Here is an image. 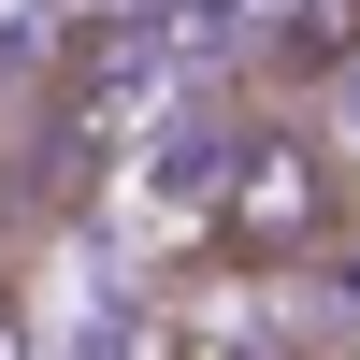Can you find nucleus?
<instances>
[{"label": "nucleus", "instance_id": "nucleus-1", "mask_svg": "<svg viewBox=\"0 0 360 360\" xmlns=\"http://www.w3.org/2000/svg\"><path fill=\"white\" fill-rule=\"evenodd\" d=\"M346 245V159L303 130V115H259L217 159V259L231 274H303V259Z\"/></svg>", "mask_w": 360, "mask_h": 360}, {"label": "nucleus", "instance_id": "nucleus-2", "mask_svg": "<svg viewBox=\"0 0 360 360\" xmlns=\"http://www.w3.org/2000/svg\"><path fill=\"white\" fill-rule=\"evenodd\" d=\"M44 101H58V159H101V144L144 115V44H130V15H72Z\"/></svg>", "mask_w": 360, "mask_h": 360}, {"label": "nucleus", "instance_id": "nucleus-3", "mask_svg": "<svg viewBox=\"0 0 360 360\" xmlns=\"http://www.w3.org/2000/svg\"><path fill=\"white\" fill-rule=\"evenodd\" d=\"M346 58H360V0H288V15H274V72H346Z\"/></svg>", "mask_w": 360, "mask_h": 360}, {"label": "nucleus", "instance_id": "nucleus-4", "mask_svg": "<svg viewBox=\"0 0 360 360\" xmlns=\"http://www.w3.org/2000/svg\"><path fill=\"white\" fill-rule=\"evenodd\" d=\"M0 360H29V303H15V288H0Z\"/></svg>", "mask_w": 360, "mask_h": 360}]
</instances>
